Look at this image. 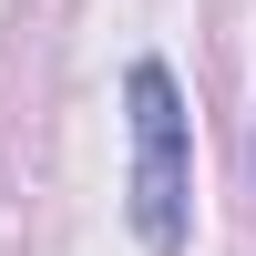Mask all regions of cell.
<instances>
[{
  "label": "cell",
  "instance_id": "6da1fadb",
  "mask_svg": "<svg viewBox=\"0 0 256 256\" xmlns=\"http://www.w3.org/2000/svg\"><path fill=\"white\" fill-rule=\"evenodd\" d=\"M123 102H134V236L154 256L195 246V123H184V92L164 62H134L123 72Z\"/></svg>",
  "mask_w": 256,
  "mask_h": 256
}]
</instances>
